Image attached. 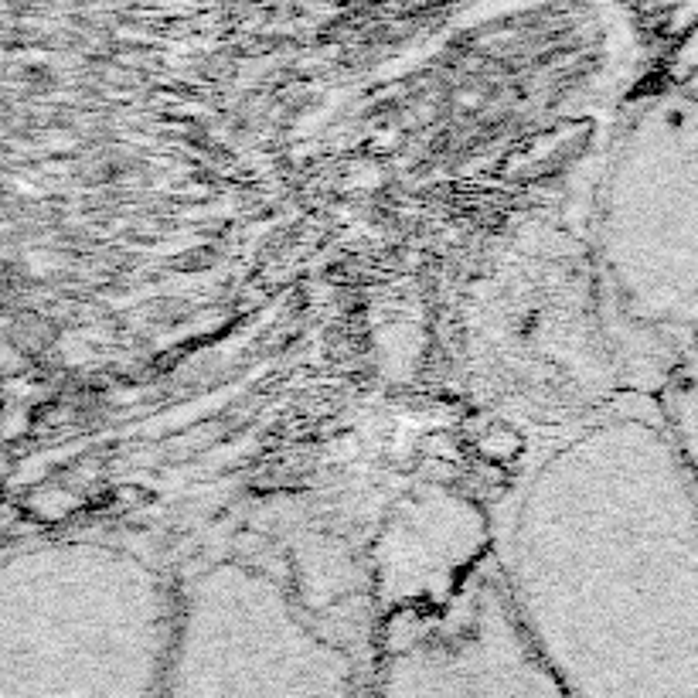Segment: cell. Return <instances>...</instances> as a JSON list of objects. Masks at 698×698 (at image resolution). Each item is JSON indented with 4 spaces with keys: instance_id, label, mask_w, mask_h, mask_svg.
Segmentation results:
<instances>
[{
    "instance_id": "1",
    "label": "cell",
    "mask_w": 698,
    "mask_h": 698,
    "mask_svg": "<svg viewBox=\"0 0 698 698\" xmlns=\"http://www.w3.org/2000/svg\"><path fill=\"white\" fill-rule=\"evenodd\" d=\"M494 583L569 698H698V484L658 406L549 443L504 501Z\"/></svg>"
},
{
    "instance_id": "2",
    "label": "cell",
    "mask_w": 698,
    "mask_h": 698,
    "mask_svg": "<svg viewBox=\"0 0 698 698\" xmlns=\"http://www.w3.org/2000/svg\"><path fill=\"white\" fill-rule=\"evenodd\" d=\"M174 593L99 538L0 552V698H161Z\"/></svg>"
},
{
    "instance_id": "3",
    "label": "cell",
    "mask_w": 698,
    "mask_h": 698,
    "mask_svg": "<svg viewBox=\"0 0 698 698\" xmlns=\"http://www.w3.org/2000/svg\"><path fill=\"white\" fill-rule=\"evenodd\" d=\"M593 259L620 338L664 375L698 331V92L644 106L617 137Z\"/></svg>"
},
{
    "instance_id": "4",
    "label": "cell",
    "mask_w": 698,
    "mask_h": 698,
    "mask_svg": "<svg viewBox=\"0 0 698 698\" xmlns=\"http://www.w3.org/2000/svg\"><path fill=\"white\" fill-rule=\"evenodd\" d=\"M161 698H361V685L280 579L222 559L174 593Z\"/></svg>"
},
{
    "instance_id": "5",
    "label": "cell",
    "mask_w": 698,
    "mask_h": 698,
    "mask_svg": "<svg viewBox=\"0 0 698 698\" xmlns=\"http://www.w3.org/2000/svg\"><path fill=\"white\" fill-rule=\"evenodd\" d=\"M378 698H569L525 644L494 576L447 610L402 624L378 671Z\"/></svg>"
},
{
    "instance_id": "6",
    "label": "cell",
    "mask_w": 698,
    "mask_h": 698,
    "mask_svg": "<svg viewBox=\"0 0 698 698\" xmlns=\"http://www.w3.org/2000/svg\"><path fill=\"white\" fill-rule=\"evenodd\" d=\"M661 423L698 484V331L661 378Z\"/></svg>"
}]
</instances>
